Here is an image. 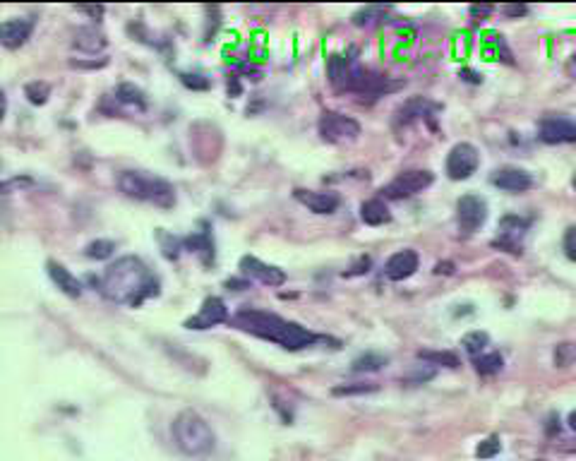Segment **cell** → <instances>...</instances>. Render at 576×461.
Returning a JSON list of instances; mask_svg holds the SVG:
<instances>
[{
	"mask_svg": "<svg viewBox=\"0 0 576 461\" xmlns=\"http://www.w3.org/2000/svg\"><path fill=\"white\" fill-rule=\"evenodd\" d=\"M99 288L106 300L139 308L147 298L159 296V279L139 257H120L106 267Z\"/></svg>",
	"mask_w": 576,
	"mask_h": 461,
	"instance_id": "6da1fadb",
	"label": "cell"
},
{
	"mask_svg": "<svg viewBox=\"0 0 576 461\" xmlns=\"http://www.w3.org/2000/svg\"><path fill=\"white\" fill-rule=\"evenodd\" d=\"M230 327L240 332H247L252 337L274 342L286 351H302L310 349L317 342V334L310 332L307 327H300L298 322H288V320L278 317L274 313L254 310V308H245V310L235 313L230 317Z\"/></svg>",
	"mask_w": 576,
	"mask_h": 461,
	"instance_id": "7a4b0ae2",
	"label": "cell"
},
{
	"mask_svg": "<svg viewBox=\"0 0 576 461\" xmlns=\"http://www.w3.org/2000/svg\"><path fill=\"white\" fill-rule=\"evenodd\" d=\"M118 187L130 199L149 202L159 209L175 207V187L161 175H151L147 171H120Z\"/></svg>",
	"mask_w": 576,
	"mask_h": 461,
	"instance_id": "3957f363",
	"label": "cell"
},
{
	"mask_svg": "<svg viewBox=\"0 0 576 461\" xmlns=\"http://www.w3.org/2000/svg\"><path fill=\"white\" fill-rule=\"evenodd\" d=\"M171 430H173L175 447H178L185 457H207L216 445L214 430L192 409L180 411V414L175 416Z\"/></svg>",
	"mask_w": 576,
	"mask_h": 461,
	"instance_id": "277c9868",
	"label": "cell"
},
{
	"mask_svg": "<svg viewBox=\"0 0 576 461\" xmlns=\"http://www.w3.org/2000/svg\"><path fill=\"white\" fill-rule=\"evenodd\" d=\"M317 130L324 142L343 144V142H353V139L360 135V123L351 118V115L327 111V113H322V118H319Z\"/></svg>",
	"mask_w": 576,
	"mask_h": 461,
	"instance_id": "5b68a950",
	"label": "cell"
},
{
	"mask_svg": "<svg viewBox=\"0 0 576 461\" xmlns=\"http://www.w3.org/2000/svg\"><path fill=\"white\" fill-rule=\"evenodd\" d=\"M435 175L430 171H404L399 173L392 183H387L382 187V195L387 199H406L413 197L418 192H423L425 187L433 185Z\"/></svg>",
	"mask_w": 576,
	"mask_h": 461,
	"instance_id": "8992f818",
	"label": "cell"
},
{
	"mask_svg": "<svg viewBox=\"0 0 576 461\" xmlns=\"http://www.w3.org/2000/svg\"><path fill=\"white\" fill-rule=\"evenodd\" d=\"M478 163H481V154L471 142L454 144L449 156H447V175L452 180H466L476 173Z\"/></svg>",
	"mask_w": 576,
	"mask_h": 461,
	"instance_id": "52a82bcc",
	"label": "cell"
},
{
	"mask_svg": "<svg viewBox=\"0 0 576 461\" xmlns=\"http://www.w3.org/2000/svg\"><path fill=\"white\" fill-rule=\"evenodd\" d=\"M221 322H230L226 303H223L219 296H209V298H204L202 308H199V313L195 315V317L185 320V327L187 329H195V332H204V329H211V327H216Z\"/></svg>",
	"mask_w": 576,
	"mask_h": 461,
	"instance_id": "ba28073f",
	"label": "cell"
},
{
	"mask_svg": "<svg viewBox=\"0 0 576 461\" xmlns=\"http://www.w3.org/2000/svg\"><path fill=\"white\" fill-rule=\"evenodd\" d=\"M457 219H459V228L464 233H473L478 230L488 219V204H485L483 197L478 195H464L457 202Z\"/></svg>",
	"mask_w": 576,
	"mask_h": 461,
	"instance_id": "9c48e42d",
	"label": "cell"
},
{
	"mask_svg": "<svg viewBox=\"0 0 576 461\" xmlns=\"http://www.w3.org/2000/svg\"><path fill=\"white\" fill-rule=\"evenodd\" d=\"M240 272L242 276L264 284V286H283V284H286V272L278 269L274 264H266L262 259L252 257V255H245V257L240 259Z\"/></svg>",
	"mask_w": 576,
	"mask_h": 461,
	"instance_id": "30bf717a",
	"label": "cell"
},
{
	"mask_svg": "<svg viewBox=\"0 0 576 461\" xmlns=\"http://www.w3.org/2000/svg\"><path fill=\"white\" fill-rule=\"evenodd\" d=\"M34 24H36L34 15L17 17V20L3 22V24H0V44H3L5 48H10V51L24 46V44H27V39L34 32Z\"/></svg>",
	"mask_w": 576,
	"mask_h": 461,
	"instance_id": "8fae6325",
	"label": "cell"
},
{
	"mask_svg": "<svg viewBox=\"0 0 576 461\" xmlns=\"http://www.w3.org/2000/svg\"><path fill=\"white\" fill-rule=\"evenodd\" d=\"M538 135L545 144H574L576 142V123L567 118H545Z\"/></svg>",
	"mask_w": 576,
	"mask_h": 461,
	"instance_id": "7c38bea8",
	"label": "cell"
},
{
	"mask_svg": "<svg viewBox=\"0 0 576 461\" xmlns=\"http://www.w3.org/2000/svg\"><path fill=\"white\" fill-rule=\"evenodd\" d=\"M293 195L300 204H305L315 214H334L339 204H341L336 192H329V190H295Z\"/></svg>",
	"mask_w": 576,
	"mask_h": 461,
	"instance_id": "4fadbf2b",
	"label": "cell"
},
{
	"mask_svg": "<svg viewBox=\"0 0 576 461\" xmlns=\"http://www.w3.org/2000/svg\"><path fill=\"white\" fill-rule=\"evenodd\" d=\"M418 252L416 250H399L394 252L384 264V276L389 281H404V279L413 276L418 269Z\"/></svg>",
	"mask_w": 576,
	"mask_h": 461,
	"instance_id": "5bb4252c",
	"label": "cell"
},
{
	"mask_svg": "<svg viewBox=\"0 0 576 461\" xmlns=\"http://www.w3.org/2000/svg\"><path fill=\"white\" fill-rule=\"evenodd\" d=\"M490 183L505 192H524L533 185L531 173L521 171V168H500V171L493 173Z\"/></svg>",
	"mask_w": 576,
	"mask_h": 461,
	"instance_id": "9a60e30c",
	"label": "cell"
},
{
	"mask_svg": "<svg viewBox=\"0 0 576 461\" xmlns=\"http://www.w3.org/2000/svg\"><path fill=\"white\" fill-rule=\"evenodd\" d=\"M46 269H48V276H51V281L58 286L60 293H65L68 298H80V296H82V284L70 269H65L63 264L53 262V259L46 264Z\"/></svg>",
	"mask_w": 576,
	"mask_h": 461,
	"instance_id": "2e32d148",
	"label": "cell"
},
{
	"mask_svg": "<svg viewBox=\"0 0 576 461\" xmlns=\"http://www.w3.org/2000/svg\"><path fill=\"white\" fill-rule=\"evenodd\" d=\"M106 46H108V39L99 32V29H94V27L77 29L75 39H72V48H77V51H82V53H89V56H96V53H101Z\"/></svg>",
	"mask_w": 576,
	"mask_h": 461,
	"instance_id": "e0dca14e",
	"label": "cell"
},
{
	"mask_svg": "<svg viewBox=\"0 0 576 461\" xmlns=\"http://www.w3.org/2000/svg\"><path fill=\"white\" fill-rule=\"evenodd\" d=\"M360 219L365 221L368 226H382V223L392 221V211L384 204V199L375 197L360 204Z\"/></svg>",
	"mask_w": 576,
	"mask_h": 461,
	"instance_id": "ac0fdd59",
	"label": "cell"
},
{
	"mask_svg": "<svg viewBox=\"0 0 576 461\" xmlns=\"http://www.w3.org/2000/svg\"><path fill=\"white\" fill-rule=\"evenodd\" d=\"M185 247H190V252H195L202 257L204 264H211L214 262V240H211L209 230H202V233H195L190 235V238L183 240Z\"/></svg>",
	"mask_w": 576,
	"mask_h": 461,
	"instance_id": "d6986e66",
	"label": "cell"
},
{
	"mask_svg": "<svg viewBox=\"0 0 576 461\" xmlns=\"http://www.w3.org/2000/svg\"><path fill=\"white\" fill-rule=\"evenodd\" d=\"M418 358L433 363V366H445V368H459L461 366L459 356L452 354V351H418Z\"/></svg>",
	"mask_w": 576,
	"mask_h": 461,
	"instance_id": "ffe728a7",
	"label": "cell"
},
{
	"mask_svg": "<svg viewBox=\"0 0 576 461\" xmlns=\"http://www.w3.org/2000/svg\"><path fill=\"white\" fill-rule=\"evenodd\" d=\"M473 366H476V370L481 375H495V373H500V370H502L505 361H502L500 354H483V356L473 358Z\"/></svg>",
	"mask_w": 576,
	"mask_h": 461,
	"instance_id": "44dd1931",
	"label": "cell"
},
{
	"mask_svg": "<svg viewBox=\"0 0 576 461\" xmlns=\"http://www.w3.org/2000/svg\"><path fill=\"white\" fill-rule=\"evenodd\" d=\"M387 366V356H380V354H365V356H358L353 361V368L355 373H375V370L384 368Z\"/></svg>",
	"mask_w": 576,
	"mask_h": 461,
	"instance_id": "7402d4cb",
	"label": "cell"
},
{
	"mask_svg": "<svg viewBox=\"0 0 576 461\" xmlns=\"http://www.w3.org/2000/svg\"><path fill=\"white\" fill-rule=\"evenodd\" d=\"M488 344H490V337L485 334V332H471V334H466L464 339H461V346H464L473 358L483 356Z\"/></svg>",
	"mask_w": 576,
	"mask_h": 461,
	"instance_id": "603a6c76",
	"label": "cell"
},
{
	"mask_svg": "<svg viewBox=\"0 0 576 461\" xmlns=\"http://www.w3.org/2000/svg\"><path fill=\"white\" fill-rule=\"evenodd\" d=\"M425 108H437L435 104H430L428 99H413V101H409L401 111H399V118L404 120V123H411V120H416V118H421V115H425Z\"/></svg>",
	"mask_w": 576,
	"mask_h": 461,
	"instance_id": "cb8c5ba5",
	"label": "cell"
},
{
	"mask_svg": "<svg viewBox=\"0 0 576 461\" xmlns=\"http://www.w3.org/2000/svg\"><path fill=\"white\" fill-rule=\"evenodd\" d=\"M115 96H118L120 104L137 106V108H144V106H147V101H144V94L139 92L137 87H132V84H120L118 92H115Z\"/></svg>",
	"mask_w": 576,
	"mask_h": 461,
	"instance_id": "d4e9b609",
	"label": "cell"
},
{
	"mask_svg": "<svg viewBox=\"0 0 576 461\" xmlns=\"http://www.w3.org/2000/svg\"><path fill=\"white\" fill-rule=\"evenodd\" d=\"M24 96H27L32 104L41 106L48 101V96H51V87H48L46 82H29L27 87H24Z\"/></svg>",
	"mask_w": 576,
	"mask_h": 461,
	"instance_id": "484cf974",
	"label": "cell"
},
{
	"mask_svg": "<svg viewBox=\"0 0 576 461\" xmlns=\"http://www.w3.org/2000/svg\"><path fill=\"white\" fill-rule=\"evenodd\" d=\"M113 250H115V245L111 240H94L84 247V255L92 259H106V257H111Z\"/></svg>",
	"mask_w": 576,
	"mask_h": 461,
	"instance_id": "4316f807",
	"label": "cell"
},
{
	"mask_svg": "<svg viewBox=\"0 0 576 461\" xmlns=\"http://www.w3.org/2000/svg\"><path fill=\"white\" fill-rule=\"evenodd\" d=\"M500 450H502V445H500V438H488L485 442H481V445H478V450H476V454L481 459H493L495 454H500Z\"/></svg>",
	"mask_w": 576,
	"mask_h": 461,
	"instance_id": "83f0119b",
	"label": "cell"
},
{
	"mask_svg": "<svg viewBox=\"0 0 576 461\" xmlns=\"http://www.w3.org/2000/svg\"><path fill=\"white\" fill-rule=\"evenodd\" d=\"M576 358V349H574V344H560L557 346V351H555V363L560 368H565L569 366Z\"/></svg>",
	"mask_w": 576,
	"mask_h": 461,
	"instance_id": "f1b7e54d",
	"label": "cell"
},
{
	"mask_svg": "<svg viewBox=\"0 0 576 461\" xmlns=\"http://www.w3.org/2000/svg\"><path fill=\"white\" fill-rule=\"evenodd\" d=\"M377 390V385H343V387H336L334 394L336 397H351V394H368V392H375Z\"/></svg>",
	"mask_w": 576,
	"mask_h": 461,
	"instance_id": "f546056e",
	"label": "cell"
},
{
	"mask_svg": "<svg viewBox=\"0 0 576 461\" xmlns=\"http://www.w3.org/2000/svg\"><path fill=\"white\" fill-rule=\"evenodd\" d=\"M562 247H565V255L572 262H576V226L567 228L565 240H562Z\"/></svg>",
	"mask_w": 576,
	"mask_h": 461,
	"instance_id": "4dcf8cb0",
	"label": "cell"
},
{
	"mask_svg": "<svg viewBox=\"0 0 576 461\" xmlns=\"http://www.w3.org/2000/svg\"><path fill=\"white\" fill-rule=\"evenodd\" d=\"M180 80H183L185 87H190V89H209V80H204L202 75H187V72H183Z\"/></svg>",
	"mask_w": 576,
	"mask_h": 461,
	"instance_id": "1f68e13d",
	"label": "cell"
},
{
	"mask_svg": "<svg viewBox=\"0 0 576 461\" xmlns=\"http://www.w3.org/2000/svg\"><path fill=\"white\" fill-rule=\"evenodd\" d=\"M370 264H372V259H370V257H360V259H358V264L353 267V269H351V272H346L343 276H358V274H365V272L370 269Z\"/></svg>",
	"mask_w": 576,
	"mask_h": 461,
	"instance_id": "d6a6232c",
	"label": "cell"
},
{
	"mask_svg": "<svg viewBox=\"0 0 576 461\" xmlns=\"http://www.w3.org/2000/svg\"><path fill=\"white\" fill-rule=\"evenodd\" d=\"M493 5H471L469 12L473 17H488V15H493Z\"/></svg>",
	"mask_w": 576,
	"mask_h": 461,
	"instance_id": "836d02e7",
	"label": "cell"
},
{
	"mask_svg": "<svg viewBox=\"0 0 576 461\" xmlns=\"http://www.w3.org/2000/svg\"><path fill=\"white\" fill-rule=\"evenodd\" d=\"M505 12H507V15H512V17H521V15H526V12H529V8H526V5H507Z\"/></svg>",
	"mask_w": 576,
	"mask_h": 461,
	"instance_id": "e575fe53",
	"label": "cell"
},
{
	"mask_svg": "<svg viewBox=\"0 0 576 461\" xmlns=\"http://www.w3.org/2000/svg\"><path fill=\"white\" fill-rule=\"evenodd\" d=\"M435 272H437V274H442V272H445V274H452V262H440L437 267H435Z\"/></svg>",
	"mask_w": 576,
	"mask_h": 461,
	"instance_id": "d590c367",
	"label": "cell"
},
{
	"mask_svg": "<svg viewBox=\"0 0 576 461\" xmlns=\"http://www.w3.org/2000/svg\"><path fill=\"white\" fill-rule=\"evenodd\" d=\"M82 12H89V15H94V17H101L104 15V8H80Z\"/></svg>",
	"mask_w": 576,
	"mask_h": 461,
	"instance_id": "8d00e7d4",
	"label": "cell"
},
{
	"mask_svg": "<svg viewBox=\"0 0 576 461\" xmlns=\"http://www.w3.org/2000/svg\"><path fill=\"white\" fill-rule=\"evenodd\" d=\"M461 75H464L466 80H471V82H481V77H478V75H473L471 70H464V72H461Z\"/></svg>",
	"mask_w": 576,
	"mask_h": 461,
	"instance_id": "74e56055",
	"label": "cell"
},
{
	"mask_svg": "<svg viewBox=\"0 0 576 461\" xmlns=\"http://www.w3.org/2000/svg\"><path fill=\"white\" fill-rule=\"evenodd\" d=\"M569 428L576 430V411H572V414H569Z\"/></svg>",
	"mask_w": 576,
	"mask_h": 461,
	"instance_id": "f35d334b",
	"label": "cell"
},
{
	"mask_svg": "<svg viewBox=\"0 0 576 461\" xmlns=\"http://www.w3.org/2000/svg\"><path fill=\"white\" fill-rule=\"evenodd\" d=\"M574 187H576V178H574Z\"/></svg>",
	"mask_w": 576,
	"mask_h": 461,
	"instance_id": "ab89813d",
	"label": "cell"
},
{
	"mask_svg": "<svg viewBox=\"0 0 576 461\" xmlns=\"http://www.w3.org/2000/svg\"><path fill=\"white\" fill-rule=\"evenodd\" d=\"M538 461H545V459H538Z\"/></svg>",
	"mask_w": 576,
	"mask_h": 461,
	"instance_id": "60d3db41",
	"label": "cell"
}]
</instances>
